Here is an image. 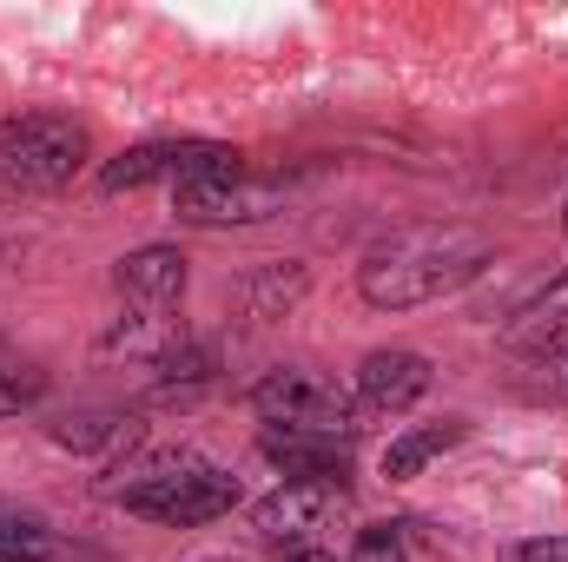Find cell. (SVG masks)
Instances as JSON below:
<instances>
[{"mask_svg":"<svg viewBox=\"0 0 568 562\" xmlns=\"http://www.w3.org/2000/svg\"><path fill=\"white\" fill-rule=\"evenodd\" d=\"M483 265H489V239L476 225H410L357 265V291L377 311H417L483 279Z\"/></svg>","mask_w":568,"mask_h":562,"instance_id":"6da1fadb","label":"cell"},{"mask_svg":"<svg viewBox=\"0 0 568 562\" xmlns=\"http://www.w3.org/2000/svg\"><path fill=\"white\" fill-rule=\"evenodd\" d=\"M113 503H126L145 523H165V530H199V523H219L232 503H239V476L192 456V450H165V456H145L133 470H120V483H106Z\"/></svg>","mask_w":568,"mask_h":562,"instance_id":"7a4b0ae2","label":"cell"},{"mask_svg":"<svg viewBox=\"0 0 568 562\" xmlns=\"http://www.w3.org/2000/svg\"><path fill=\"white\" fill-rule=\"evenodd\" d=\"M87 127L67 113H13L0 120V185L7 192H60L87 165Z\"/></svg>","mask_w":568,"mask_h":562,"instance_id":"3957f363","label":"cell"},{"mask_svg":"<svg viewBox=\"0 0 568 562\" xmlns=\"http://www.w3.org/2000/svg\"><path fill=\"white\" fill-rule=\"evenodd\" d=\"M252 411L265 423H278V430H317V436H344V443L364 430V423H357V398H351L337 378L297 371V364L265 371V378L252 384Z\"/></svg>","mask_w":568,"mask_h":562,"instance_id":"277c9868","label":"cell"},{"mask_svg":"<svg viewBox=\"0 0 568 562\" xmlns=\"http://www.w3.org/2000/svg\"><path fill=\"white\" fill-rule=\"evenodd\" d=\"M245 172L239 152L219 140H145L120 159H106L100 172V192H140V185H199V179H232Z\"/></svg>","mask_w":568,"mask_h":562,"instance_id":"5b68a950","label":"cell"},{"mask_svg":"<svg viewBox=\"0 0 568 562\" xmlns=\"http://www.w3.org/2000/svg\"><path fill=\"white\" fill-rule=\"evenodd\" d=\"M252 523H258L265 543H278L284 556L291 550H324V536L351 523V490L344 483H278L252 510Z\"/></svg>","mask_w":568,"mask_h":562,"instance_id":"8992f818","label":"cell"},{"mask_svg":"<svg viewBox=\"0 0 568 562\" xmlns=\"http://www.w3.org/2000/svg\"><path fill=\"white\" fill-rule=\"evenodd\" d=\"M172 199H179V219H192V225H258V219H272V212H278V185L245 179V172L179 185Z\"/></svg>","mask_w":568,"mask_h":562,"instance_id":"52a82bcc","label":"cell"},{"mask_svg":"<svg viewBox=\"0 0 568 562\" xmlns=\"http://www.w3.org/2000/svg\"><path fill=\"white\" fill-rule=\"evenodd\" d=\"M429 358L424 351H410V344H390V351H371L364 364H357V404L364 411H384V418H397V411H410L417 398L429 391Z\"/></svg>","mask_w":568,"mask_h":562,"instance_id":"ba28073f","label":"cell"},{"mask_svg":"<svg viewBox=\"0 0 568 562\" xmlns=\"http://www.w3.org/2000/svg\"><path fill=\"white\" fill-rule=\"evenodd\" d=\"M265 463H278L284 483H344L351 476V443L344 436H317V430H278L265 423L258 436Z\"/></svg>","mask_w":568,"mask_h":562,"instance_id":"9c48e42d","label":"cell"},{"mask_svg":"<svg viewBox=\"0 0 568 562\" xmlns=\"http://www.w3.org/2000/svg\"><path fill=\"white\" fill-rule=\"evenodd\" d=\"M496 338H503V351H516V358H556V351H568V272L549 279L536 298H523Z\"/></svg>","mask_w":568,"mask_h":562,"instance_id":"30bf717a","label":"cell"},{"mask_svg":"<svg viewBox=\"0 0 568 562\" xmlns=\"http://www.w3.org/2000/svg\"><path fill=\"white\" fill-rule=\"evenodd\" d=\"M113 284H120L126 304H140V311L159 318V311H172V304L185 298V252H179V245H140V252L120 259Z\"/></svg>","mask_w":568,"mask_h":562,"instance_id":"8fae6325","label":"cell"},{"mask_svg":"<svg viewBox=\"0 0 568 562\" xmlns=\"http://www.w3.org/2000/svg\"><path fill=\"white\" fill-rule=\"evenodd\" d=\"M469 436V423L463 418H443V423H424V430H404V436H390V450H384V476L390 483H410V476H424L429 463L443 456V450H456Z\"/></svg>","mask_w":568,"mask_h":562,"instance_id":"7c38bea8","label":"cell"},{"mask_svg":"<svg viewBox=\"0 0 568 562\" xmlns=\"http://www.w3.org/2000/svg\"><path fill=\"white\" fill-rule=\"evenodd\" d=\"M516 391H523L529 404H562L568 398V351H556V358H529V378H516Z\"/></svg>","mask_w":568,"mask_h":562,"instance_id":"4fadbf2b","label":"cell"},{"mask_svg":"<svg viewBox=\"0 0 568 562\" xmlns=\"http://www.w3.org/2000/svg\"><path fill=\"white\" fill-rule=\"evenodd\" d=\"M47 556H53V536L40 523L0 516V562H47Z\"/></svg>","mask_w":568,"mask_h":562,"instance_id":"5bb4252c","label":"cell"},{"mask_svg":"<svg viewBox=\"0 0 568 562\" xmlns=\"http://www.w3.org/2000/svg\"><path fill=\"white\" fill-rule=\"evenodd\" d=\"M351 562H410V556H404V536H397L390 523H371V530H357Z\"/></svg>","mask_w":568,"mask_h":562,"instance_id":"9a60e30c","label":"cell"},{"mask_svg":"<svg viewBox=\"0 0 568 562\" xmlns=\"http://www.w3.org/2000/svg\"><path fill=\"white\" fill-rule=\"evenodd\" d=\"M33 398H40V371H13V364H0V418H20Z\"/></svg>","mask_w":568,"mask_h":562,"instance_id":"2e32d148","label":"cell"},{"mask_svg":"<svg viewBox=\"0 0 568 562\" xmlns=\"http://www.w3.org/2000/svg\"><path fill=\"white\" fill-rule=\"evenodd\" d=\"M503 562H568V536H536V543H509Z\"/></svg>","mask_w":568,"mask_h":562,"instance_id":"e0dca14e","label":"cell"},{"mask_svg":"<svg viewBox=\"0 0 568 562\" xmlns=\"http://www.w3.org/2000/svg\"><path fill=\"white\" fill-rule=\"evenodd\" d=\"M284 562H337V556H331V550H291Z\"/></svg>","mask_w":568,"mask_h":562,"instance_id":"ac0fdd59","label":"cell"},{"mask_svg":"<svg viewBox=\"0 0 568 562\" xmlns=\"http://www.w3.org/2000/svg\"><path fill=\"white\" fill-rule=\"evenodd\" d=\"M212 562H239V556H212Z\"/></svg>","mask_w":568,"mask_h":562,"instance_id":"d6986e66","label":"cell"},{"mask_svg":"<svg viewBox=\"0 0 568 562\" xmlns=\"http://www.w3.org/2000/svg\"><path fill=\"white\" fill-rule=\"evenodd\" d=\"M562 225H568V205H562Z\"/></svg>","mask_w":568,"mask_h":562,"instance_id":"ffe728a7","label":"cell"}]
</instances>
